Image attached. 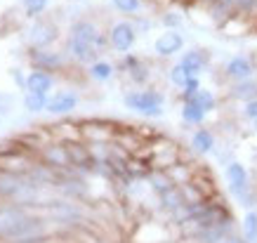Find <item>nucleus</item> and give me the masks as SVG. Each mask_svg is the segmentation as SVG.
Segmentation results:
<instances>
[{
	"label": "nucleus",
	"instance_id": "nucleus-15",
	"mask_svg": "<svg viewBox=\"0 0 257 243\" xmlns=\"http://www.w3.org/2000/svg\"><path fill=\"white\" fill-rule=\"evenodd\" d=\"M71 52L76 55V59L80 62H92L97 59V47L85 43V40H78V38H71Z\"/></svg>",
	"mask_w": 257,
	"mask_h": 243
},
{
	"label": "nucleus",
	"instance_id": "nucleus-9",
	"mask_svg": "<svg viewBox=\"0 0 257 243\" xmlns=\"http://www.w3.org/2000/svg\"><path fill=\"white\" fill-rule=\"evenodd\" d=\"M52 76L47 71H33L26 76V90L29 92H36V94H47L52 90Z\"/></svg>",
	"mask_w": 257,
	"mask_h": 243
},
{
	"label": "nucleus",
	"instance_id": "nucleus-14",
	"mask_svg": "<svg viewBox=\"0 0 257 243\" xmlns=\"http://www.w3.org/2000/svg\"><path fill=\"white\" fill-rule=\"evenodd\" d=\"M231 97H234V99H241V102H252V99H257V78L234 83Z\"/></svg>",
	"mask_w": 257,
	"mask_h": 243
},
{
	"label": "nucleus",
	"instance_id": "nucleus-24",
	"mask_svg": "<svg viewBox=\"0 0 257 243\" xmlns=\"http://www.w3.org/2000/svg\"><path fill=\"white\" fill-rule=\"evenodd\" d=\"M24 106L29 111H43L47 106V97L45 94H36V92H26V97H24Z\"/></svg>",
	"mask_w": 257,
	"mask_h": 243
},
{
	"label": "nucleus",
	"instance_id": "nucleus-19",
	"mask_svg": "<svg viewBox=\"0 0 257 243\" xmlns=\"http://www.w3.org/2000/svg\"><path fill=\"white\" fill-rule=\"evenodd\" d=\"M45 161L52 165V168H66V165L71 163V158L64 147H50V149L45 151Z\"/></svg>",
	"mask_w": 257,
	"mask_h": 243
},
{
	"label": "nucleus",
	"instance_id": "nucleus-20",
	"mask_svg": "<svg viewBox=\"0 0 257 243\" xmlns=\"http://www.w3.org/2000/svg\"><path fill=\"white\" fill-rule=\"evenodd\" d=\"M64 149H66V154H69L71 163H78V165L90 163V151H87L85 147H80V144H76V142H66Z\"/></svg>",
	"mask_w": 257,
	"mask_h": 243
},
{
	"label": "nucleus",
	"instance_id": "nucleus-32",
	"mask_svg": "<svg viewBox=\"0 0 257 243\" xmlns=\"http://www.w3.org/2000/svg\"><path fill=\"white\" fill-rule=\"evenodd\" d=\"M255 243H257V241H255Z\"/></svg>",
	"mask_w": 257,
	"mask_h": 243
},
{
	"label": "nucleus",
	"instance_id": "nucleus-5",
	"mask_svg": "<svg viewBox=\"0 0 257 243\" xmlns=\"http://www.w3.org/2000/svg\"><path fill=\"white\" fill-rule=\"evenodd\" d=\"M78 106V97L76 92H69V90H64V92H57L52 94L50 99H47V106L45 109L50 113H57V116H62V113H71V111Z\"/></svg>",
	"mask_w": 257,
	"mask_h": 243
},
{
	"label": "nucleus",
	"instance_id": "nucleus-8",
	"mask_svg": "<svg viewBox=\"0 0 257 243\" xmlns=\"http://www.w3.org/2000/svg\"><path fill=\"white\" fill-rule=\"evenodd\" d=\"M29 215L19 208H3L0 210V236H10Z\"/></svg>",
	"mask_w": 257,
	"mask_h": 243
},
{
	"label": "nucleus",
	"instance_id": "nucleus-18",
	"mask_svg": "<svg viewBox=\"0 0 257 243\" xmlns=\"http://www.w3.org/2000/svg\"><path fill=\"white\" fill-rule=\"evenodd\" d=\"M191 78H194V76H191V71H189L182 62L175 64V66L170 69V83H172L175 87H179V90H184V87H187V83H189Z\"/></svg>",
	"mask_w": 257,
	"mask_h": 243
},
{
	"label": "nucleus",
	"instance_id": "nucleus-23",
	"mask_svg": "<svg viewBox=\"0 0 257 243\" xmlns=\"http://www.w3.org/2000/svg\"><path fill=\"white\" fill-rule=\"evenodd\" d=\"M90 76H92L94 80H99V83H106V80H111V76H113V66H111L109 62H94L92 66H90Z\"/></svg>",
	"mask_w": 257,
	"mask_h": 243
},
{
	"label": "nucleus",
	"instance_id": "nucleus-28",
	"mask_svg": "<svg viewBox=\"0 0 257 243\" xmlns=\"http://www.w3.org/2000/svg\"><path fill=\"white\" fill-rule=\"evenodd\" d=\"M243 118L250 120V123H257V99L245 102V106H243Z\"/></svg>",
	"mask_w": 257,
	"mask_h": 243
},
{
	"label": "nucleus",
	"instance_id": "nucleus-17",
	"mask_svg": "<svg viewBox=\"0 0 257 243\" xmlns=\"http://www.w3.org/2000/svg\"><path fill=\"white\" fill-rule=\"evenodd\" d=\"M205 116H208V111H203L194 102L182 104V118H184V123H189V126H201L203 120H205Z\"/></svg>",
	"mask_w": 257,
	"mask_h": 243
},
{
	"label": "nucleus",
	"instance_id": "nucleus-16",
	"mask_svg": "<svg viewBox=\"0 0 257 243\" xmlns=\"http://www.w3.org/2000/svg\"><path fill=\"white\" fill-rule=\"evenodd\" d=\"M184 102H194L196 106H201L203 111H212L215 109V104H217V99H215V94H212L210 90L201 87V90H196L194 94L184 97Z\"/></svg>",
	"mask_w": 257,
	"mask_h": 243
},
{
	"label": "nucleus",
	"instance_id": "nucleus-7",
	"mask_svg": "<svg viewBox=\"0 0 257 243\" xmlns=\"http://www.w3.org/2000/svg\"><path fill=\"white\" fill-rule=\"evenodd\" d=\"M29 40H31V45H36V47H45V45H50L52 40H57V29L47 22L33 24L31 31H29Z\"/></svg>",
	"mask_w": 257,
	"mask_h": 243
},
{
	"label": "nucleus",
	"instance_id": "nucleus-12",
	"mask_svg": "<svg viewBox=\"0 0 257 243\" xmlns=\"http://www.w3.org/2000/svg\"><path fill=\"white\" fill-rule=\"evenodd\" d=\"M182 64L191 71V76H201L205 66H208V55L201 52V50H189L187 55L182 57Z\"/></svg>",
	"mask_w": 257,
	"mask_h": 243
},
{
	"label": "nucleus",
	"instance_id": "nucleus-6",
	"mask_svg": "<svg viewBox=\"0 0 257 243\" xmlns=\"http://www.w3.org/2000/svg\"><path fill=\"white\" fill-rule=\"evenodd\" d=\"M71 38L85 40V43L94 45L97 50L104 45V36H101L99 29H97L92 22H78V24H73V29H71Z\"/></svg>",
	"mask_w": 257,
	"mask_h": 243
},
{
	"label": "nucleus",
	"instance_id": "nucleus-22",
	"mask_svg": "<svg viewBox=\"0 0 257 243\" xmlns=\"http://www.w3.org/2000/svg\"><path fill=\"white\" fill-rule=\"evenodd\" d=\"M243 238L245 243L257 241V210H248L243 217Z\"/></svg>",
	"mask_w": 257,
	"mask_h": 243
},
{
	"label": "nucleus",
	"instance_id": "nucleus-27",
	"mask_svg": "<svg viewBox=\"0 0 257 243\" xmlns=\"http://www.w3.org/2000/svg\"><path fill=\"white\" fill-rule=\"evenodd\" d=\"M47 3H50V0H24L29 15H40V12L47 8Z\"/></svg>",
	"mask_w": 257,
	"mask_h": 243
},
{
	"label": "nucleus",
	"instance_id": "nucleus-29",
	"mask_svg": "<svg viewBox=\"0 0 257 243\" xmlns=\"http://www.w3.org/2000/svg\"><path fill=\"white\" fill-rule=\"evenodd\" d=\"M179 24H182V17H179L177 12H168V15L163 17V26H168V31L179 29Z\"/></svg>",
	"mask_w": 257,
	"mask_h": 243
},
{
	"label": "nucleus",
	"instance_id": "nucleus-30",
	"mask_svg": "<svg viewBox=\"0 0 257 243\" xmlns=\"http://www.w3.org/2000/svg\"><path fill=\"white\" fill-rule=\"evenodd\" d=\"M224 243H245V238H229V241H224Z\"/></svg>",
	"mask_w": 257,
	"mask_h": 243
},
{
	"label": "nucleus",
	"instance_id": "nucleus-4",
	"mask_svg": "<svg viewBox=\"0 0 257 243\" xmlns=\"http://www.w3.org/2000/svg\"><path fill=\"white\" fill-rule=\"evenodd\" d=\"M184 47V36L179 31H165L154 40V50L158 57H172Z\"/></svg>",
	"mask_w": 257,
	"mask_h": 243
},
{
	"label": "nucleus",
	"instance_id": "nucleus-3",
	"mask_svg": "<svg viewBox=\"0 0 257 243\" xmlns=\"http://www.w3.org/2000/svg\"><path fill=\"white\" fill-rule=\"evenodd\" d=\"M224 71H226V76H229V80H234V83L255 78V64H252V59L245 55H234L229 62H226Z\"/></svg>",
	"mask_w": 257,
	"mask_h": 243
},
{
	"label": "nucleus",
	"instance_id": "nucleus-31",
	"mask_svg": "<svg viewBox=\"0 0 257 243\" xmlns=\"http://www.w3.org/2000/svg\"><path fill=\"white\" fill-rule=\"evenodd\" d=\"M252 128H255V130H257V123H252Z\"/></svg>",
	"mask_w": 257,
	"mask_h": 243
},
{
	"label": "nucleus",
	"instance_id": "nucleus-2",
	"mask_svg": "<svg viewBox=\"0 0 257 243\" xmlns=\"http://www.w3.org/2000/svg\"><path fill=\"white\" fill-rule=\"evenodd\" d=\"M135 40H137V31H135L133 24L127 22H118L109 33V43L113 50L118 52H127V50H133Z\"/></svg>",
	"mask_w": 257,
	"mask_h": 243
},
{
	"label": "nucleus",
	"instance_id": "nucleus-26",
	"mask_svg": "<svg viewBox=\"0 0 257 243\" xmlns=\"http://www.w3.org/2000/svg\"><path fill=\"white\" fill-rule=\"evenodd\" d=\"M19 182L15 180V177H10V175H5V177H0V194H17L19 191Z\"/></svg>",
	"mask_w": 257,
	"mask_h": 243
},
{
	"label": "nucleus",
	"instance_id": "nucleus-1",
	"mask_svg": "<svg viewBox=\"0 0 257 243\" xmlns=\"http://www.w3.org/2000/svg\"><path fill=\"white\" fill-rule=\"evenodd\" d=\"M163 102L165 97L158 90H140L125 97V106L142 116H163Z\"/></svg>",
	"mask_w": 257,
	"mask_h": 243
},
{
	"label": "nucleus",
	"instance_id": "nucleus-21",
	"mask_svg": "<svg viewBox=\"0 0 257 243\" xmlns=\"http://www.w3.org/2000/svg\"><path fill=\"white\" fill-rule=\"evenodd\" d=\"M125 69L133 73L135 83H144V80L149 78L147 66H144V64H142V59H137V57H125Z\"/></svg>",
	"mask_w": 257,
	"mask_h": 243
},
{
	"label": "nucleus",
	"instance_id": "nucleus-11",
	"mask_svg": "<svg viewBox=\"0 0 257 243\" xmlns=\"http://www.w3.org/2000/svg\"><path fill=\"white\" fill-rule=\"evenodd\" d=\"M31 62L33 66H38V71H55L62 66V57L57 55V52H45V50H38V52H33L31 55Z\"/></svg>",
	"mask_w": 257,
	"mask_h": 243
},
{
	"label": "nucleus",
	"instance_id": "nucleus-10",
	"mask_svg": "<svg viewBox=\"0 0 257 243\" xmlns=\"http://www.w3.org/2000/svg\"><path fill=\"white\" fill-rule=\"evenodd\" d=\"M224 177H226V182H229L231 189L248 184V170H245V165L238 163V161H229V163H226Z\"/></svg>",
	"mask_w": 257,
	"mask_h": 243
},
{
	"label": "nucleus",
	"instance_id": "nucleus-25",
	"mask_svg": "<svg viewBox=\"0 0 257 243\" xmlns=\"http://www.w3.org/2000/svg\"><path fill=\"white\" fill-rule=\"evenodd\" d=\"M113 3V8L118 12H123V15H135V12H140L142 8V0H111Z\"/></svg>",
	"mask_w": 257,
	"mask_h": 243
},
{
	"label": "nucleus",
	"instance_id": "nucleus-13",
	"mask_svg": "<svg viewBox=\"0 0 257 243\" xmlns=\"http://www.w3.org/2000/svg\"><path fill=\"white\" fill-rule=\"evenodd\" d=\"M191 149L198 151V154H210L215 149V135L210 130H205V128L196 130L194 137H191Z\"/></svg>",
	"mask_w": 257,
	"mask_h": 243
}]
</instances>
